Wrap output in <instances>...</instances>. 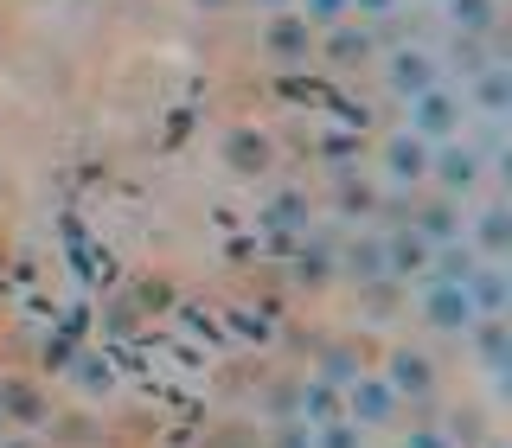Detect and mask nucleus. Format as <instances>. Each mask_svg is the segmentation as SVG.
<instances>
[{
	"label": "nucleus",
	"mask_w": 512,
	"mask_h": 448,
	"mask_svg": "<svg viewBox=\"0 0 512 448\" xmlns=\"http://www.w3.org/2000/svg\"><path fill=\"white\" fill-rule=\"evenodd\" d=\"M487 180H493V173H487V160L474 154L468 135H455V141H442V148H429V192H442V199L468 205V199H480V186H487Z\"/></svg>",
	"instance_id": "1"
},
{
	"label": "nucleus",
	"mask_w": 512,
	"mask_h": 448,
	"mask_svg": "<svg viewBox=\"0 0 512 448\" xmlns=\"http://www.w3.org/2000/svg\"><path fill=\"white\" fill-rule=\"evenodd\" d=\"M378 186H384V192H404V199H416V192L429 186V141H416L410 128L384 135V141H378Z\"/></svg>",
	"instance_id": "2"
},
{
	"label": "nucleus",
	"mask_w": 512,
	"mask_h": 448,
	"mask_svg": "<svg viewBox=\"0 0 512 448\" xmlns=\"http://www.w3.org/2000/svg\"><path fill=\"white\" fill-rule=\"evenodd\" d=\"M410 109V135L416 141H429V148H442V141H455L461 128H468V103H461V90L455 84H436V90H423L416 103H404Z\"/></svg>",
	"instance_id": "3"
},
{
	"label": "nucleus",
	"mask_w": 512,
	"mask_h": 448,
	"mask_svg": "<svg viewBox=\"0 0 512 448\" xmlns=\"http://www.w3.org/2000/svg\"><path fill=\"white\" fill-rule=\"evenodd\" d=\"M378 84L397 96V103H416L423 90H436L442 84V64L429 45H391V52L378 58Z\"/></svg>",
	"instance_id": "4"
},
{
	"label": "nucleus",
	"mask_w": 512,
	"mask_h": 448,
	"mask_svg": "<svg viewBox=\"0 0 512 448\" xmlns=\"http://www.w3.org/2000/svg\"><path fill=\"white\" fill-rule=\"evenodd\" d=\"M416 314H423V327L442 333V340H461V333L480 320L474 301H468V288H455V282H423V288H416Z\"/></svg>",
	"instance_id": "5"
},
{
	"label": "nucleus",
	"mask_w": 512,
	"mask_h": 448,
	"mask_svg": "<svg viewBox=\"0 0 512 448\" xmlns=\"http://www.w3.org/2000/svg\"><path fill=\"white\" fill-rule=\"evenodd\" d=\"M378 378L391 384L397 404H429V397H436V384H442L436 359H429L423 346H391V359H384V372H378Z\"/></svg>",
	"instance_id": "6"
},
{
	"label": "nucleus",
	"mask_w": 512,
	"mask_h": 448,
	"mask_svg": "<svg viewBox=\"0 0 512 448\" xmlns=\"http://www.w3.org/2000/svg\"><path fill=\"white\" fill-rule=\"evenodd\" d=\"M314 39H320V32L301 20L295 7H282V13H269V20H263V58L282 64V71H301V64L314 58Z\"/></svg>",
	"instance_id": "7"
},
{
	"label": "nucleus",
	"mask_w": 512,
	"mask_h": 448,
	"mask_svg": "<svg viewBox=\"0 0 512 448\" xmlns=\"http://www.w3.org/2000/svg\"><path fill=\"white\" fill-rule=\"evenodd\" d=\"M340 410H346L352 423L365 429V436H372V429H391V423H397V410H404V404L391 397V384H384V378L359 372V378H352L346 391H340Z\"/></svg>",
	"instance_id": "8"
},
{
	"label": "nucleus",
	"mask_w": 512,
	"mask_h": 448,
	"mask_svg": "<svg viewBox=\"0 0 512 448\" xmlns=\"http://www.w3.org/2000/svg\"><path fill=\"white\" fill-rule=\"evenodd\" d=\"M404 224L423 237L429 250H436V244H455V237L468 231V205H455V199H442V192H429V199H410Z\"/></svg>",
	"instance_id": "9"
},
{
	"label": "nucleus",
	"mask_w": 512,
	"mask_h": 448,
	"mask_svg": "<svg viewBox=\"0 0 512 448\" xmlns=\"http://www.w3.org/2000/svg\"><path fill=\"white\" fill-rule=\"evenodd\" d=\"M218 154H224V173H237V180H263L269 167H276V141L263 135V128H224V141H218Z\"/></svg>",
	"instance_id": "10"
},
{
	"label": "nucleus",
	"mask_w": 512,
	"mask_h": 448,
	"mask_svg": "<svg viewBox=\"0 0 512 448\" xmlns=\"http://www.w3.org/2000/svg\"><path fill=\"white\" fill-rule=\"evenodd\" d=\"M474 244V256H487V263H512V205L506 199H487L468 212V231H461Z\"/></svg>",
	"instance_id": "11"
},
{
	"label": "nucleus",
	"mask_w": 512,
	"mask_h": 448,
	"mask_svg": "<svg viewBox=\"0 0 512 448\" xmlns=\"http://www.w3.org/2000/svg\"><path fill=\"white\" fill-rule=\"evenodd\" d=\"M461 340L474 346V359L487 365V378H493V391H506V378H512V327H506V314H480Z\"/></svg>",
	"instance_id": "12"
},
{
	"label": "nucleus",
	"mask_w": 512,
	"mask_h": 448,
	"mask_svg": "<svg viewBox=\"0 0 512 448\" xmlns=\"http://www.w3.org/2000/svg\"><path fill=\"white\" fill-rule=\"evenodd\" d=\"M384 276L397 288H423L429 282V244L410 231V224H391V231H384Z\"/></svg>",
	"instance_id": "13"
},
{
	"label": "nucleus",
	"mask_w": 512,
	"mask_h": 448,
	"mask_svg": "<svg viewBox=\"0 0 512 448\" xmlns=\"http://www.w3.org/2000/svg\"><path fill=\"white\" fill-rule=\"evenodd\" d=\"M314 58L340 64V71H359V64L378 58V39H372V26H365V20H340V26H327L314 39Z\"/></svg>",
	"instance_id": "14"
},
{
	"label": "nucleus",
	"mask_w": 512,
	"mask_h": 448,
	"mask_svg": "<svg viewBox=\"0 0 512 448\" xmlns=\"http://www.w3.org/2000/svg\"><path fill=\"white\" fill-rule=\"evenodd\" d=\"M461 103H468V116H500V122H512V64L493 58L480 77H468V84H461Z\"/></svg>",
	"instance_id": "15"
},
{
	"label": "nucleus",
	"mask_w": 512,
	"mask_h": 448,
	"mask_svg": "<svg viewBox=\"0 0 512 448\" xmlns=\"http://www.w3.org/2000/svg\"><path fill=\"white\" fill-rule=\"evenodd\" d=\"M263 231L288 237V244L314 237V199H308V192H269V199H263Z\"/></svg>",
	"instance_id": "16"
},
{
	"label": "nucleus",
	"mask_w": 512,
	"mask_h": 448,
	"mask_svg": "<svg viewBox=\"0 0 512 448\" xmlns=\"http://www.w3.org/2000/svg\"><path fill=\"white\" fill-rule=\"evenodd\" d=\"M461 288H468L474 314H512V263H487V256H480L474 276Z\"/></svg>",
	"instance_id": "17"
},
{
	"label": "nucleus",
	"mask_w": 512,
	"mask_h": 448,
	"mask_svg": "<svg viewBox=\"0 0 512 448\" xmlns=\"http://www.w3.org/2000/svg\"><path fill=\"white\" fill-rule=\"evenodd\" d=\"M340 276L352 288H378V282H391L384 276V231H359L352 244L340 250Z\"/></svg>",
	"instance_id": "18"
},
{
	"label": "nucleus",
	"mask_w": 512,
	"mask_h": 448,
	"mask_svg": "<svg viewBox=\"0 0 512 448\" xmlns=\"http://www.w3.org/2000/svg\"><path fill=\"white\" fill-rule=\"evenodd\" d=\"M493 58H500V52H493V39H468V32H448V45L436 52L442 84H448V77H461V84H468V77H480Z\"/></svg>",
	"instance_id": "19"
},
{
	"label": "nucleus",
	"mask_w": 512,
	"mask_h": 448,
	"mask_svg": "<svg viewBox=\"0 0 512 448\" xmlns=\"http://www.w3.org/2000/svg\"><path fill=\"white\" fill-rule=\"evenodd\" d=\"M442 20L448 32H468V39H500L506 7L500 0H442Z\"/></svg>",
	"instance_id": "20"
},
{
	"label": "nucleus",
	"mask_w": 512,
	"mask_h": 448,
	"mask_svg": "<svg viewBox=\"0 0 512 448\" xmlns=\"http://www.w3.org/2000/svg\"><path fill=\"white\" fill-rule=\"evenodd\" d=\"M288 276H295L301 288H327L333 276H340V250L327 244V237H301L295 263H288Z\"/></svg>",
	"instance_id": "21"
},
{
	"label": "nucleus",
	"mask_w": 512,
	"mask_h": 448,
	"mask_svg": "<svg viewBox=\"0 0 512 448\" xmlns=\"http://www.w3.org/2000/svg\"><path fill=\"white\" fill-rule=\"evenodd\" d=\"M295 416H301V423H333V416H346L340 410V391H333V384L327 378H301L295 384Z\"/></svg>",
	"instance_id": "22"
},
{
	"label": "nucleus",
	"mask_w": 512,
	"mask_h": 448,
	"mask_svg": "<svg viewBox=\"0 0 512 448\" xmlns=\"http://www.w3.org/2000/svg\"><path fill=\"white\" fill-rule=\"evenodd\" d=\"M474 263H480V256H474V244H468V237H455V244H436V250H429V282H468L474 276Z\"/></svg>",
	"instance_id": "23"
},
{
	"label": "nucleus",
	"mask_w": 512,
	"mask_h": 448,
	"mask_svg": "<svg viewBox=\"0 0 512 448\" xmlns=\"http://www.w3.org/2000/svg\"><path fill=\"white\" fill-rule=\"evenodd\" d=\"M333 205H340V218H378L384 192L372 180H352V173H333Z\"/></svg>",
	"instance_id": "24"
},
{
	"label": "nucleus",
	"mask_w": 512,
	"mask_h": 448,
	"mask_svg": "<svg viewBox=\"0 0 512 448\" xmlns=\"http://www.w3.org/2000/svg\"><path fill=\"white\" fill-rule=\"evenodd\" d=\"M64 372H71V384H77V391H90V397H109V391H116V372H109V359H96V352H71V365H64Z\"/></svg>",
	"instance_id": "25"
},
{
	"label": "nucleus",
	"mask_w": 512,
	"mask_h": 448,
	"mask_svg": "<svg viewBox=\"0 0 512 448\" xmlns=\"http://www.w3.org/2000/svg\"><path fill=\"white\" fill-rule=\"evenodd\" d=\"M359 372H365V365H359V352H352V346H327V352H320V365H314V378H327L333 391H346Z\"/></svg>",
	"instance_id": "26"
},
{
	"label": "nucleus",
	"mask_w": 512,
	"mask_h": 448,
	"mask_svg": "<svg viewBox=\"0 0 512 448\" xmlns=\"http://www.w3.org/2000/svg\"><path fill=\"white\" fill-rule=\"evenodd\" d=\"M314 448H365V429L352 416H333V423H314Z\"/></svg>",
	"instance_id": "27"
},
{
	"label": "nucleus",
	"mask_w": 512,
	"mask_h": 448,
	"mask_svg": "<svg viewBox=\"0 0 512 448\" xmlns=\"http://www.w3.org/2000/svg\"><path fill=\"white\" fill-rule=\"evenodd\" d=\"M295 13H301V20H308L314 32H327V26L352 20V13H346V0H295Z\"/></svg>",
	"instance_id": "28"
},
{
	"label": "nucleus",
	"mask_w": 512,
	"mask_h": 448,
	"mask_svg": "<svg viewBox=\"0 0 512 448\" xmlns=\"http://www.w3.org/2000/svg\"><path fill=\"white\" fill-rule=\"evenodd\" d=\"M276 448H314V423H301V416H282V423H276Z\"/></svg>",
	"instance_id": "29"
},
{
	"label": "nucleus",
	"mask_w": 512,
	"mask_h": 448,
	"mask_svg": "<svg viewBox=\"0 0 512 448\" xmlns=\"http://www.w3.org/2000/svg\"><path fill=\"white\" fill-rule=\"evenodd\" d=\"M404 7V0H346V13L352 20H365V26H378V20H391V13Z\"/></svg>",
	"instance_id": "30"
},
{
	"label": "nucleus",
	"mask_w": 512,
	"mask_h": 448,
	"mask_svg": "<svg viewBox=\"0 0 512 448\" xmlns=\"http://www.w3.org/2000/svg\"><path fill=\"white\" fill-rule=\"evenodd\" d=\"M404 448H455V436L436 423H416V429H404Z\"/></svg>",
	"instance_id": "31"
},
{
	"label": "nucleus",
	"mask_w": 512,
	"mask_h": 448,
	"mask_svg": "<svg viewBox=\"0 0 512 448\" xmlns=\"http://www.w3.org/2000/svg\"><path fill=\"white\" fill-rule=\"evenodd\" d=\"M199 13H224V7H237V0H192Z\"/></svg>",
	"instance_id": "32"
},
{
	"label": "nucleus",
	"mask_w": 512,
	"mask_h": 448,
	"mask_svg": "<svg viewBox=\"0 0 512 448\" xmlns=\"http://www.w3.org/2000/svg\"><path fill=\"white\" fill-rule=\"evenodd\" d=\"M250 7H263V13H282V7H295V0H250Z\"/></svg>",
	"instance_id": "33"
},
{
	"label": "nucleus",
	"mask_w": 512,
	"mask_h": 448,
	"mask_svg": "<svg viewBox=\"0 0 512 448\" xmlns=\"http://www.w3.org/2000/svg\"><path fill=\"white\" fill-rule=\"evenodd\" d=\"M0 448H32V442H0Z\"/></svg>",
	"instance_id": "34"
},
{
	"label": "nucleus",
	"mask_w": 512,
	"mask_h": 448,
	"mask_svg": "<svg viewBox=\"0 0 512 448\" xmlns=\"http://www.w3.org/2000/svg\"><path fill=\"white\" fill-rule=\"evenodd\" d=\"M493 448H500V442H493Z\"/></svg>",
	"instance_id": "35"
},
{
	"label": "nucleus",
	"mask_w": 512,
	"mask_h": 448,
	"mask_svg": "<svg viewBox=\"0 0 512 448\" xmlns=\"http://www.w3.org/2000/svg\"><path fill=\"white\" fill-rule=\"evenodd\" d=\"M436 7H442V0H436Z\"/></svg>",
	"instance_id": "36"
}]
</instances>
